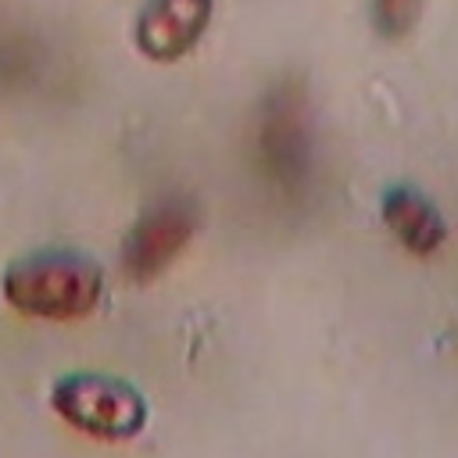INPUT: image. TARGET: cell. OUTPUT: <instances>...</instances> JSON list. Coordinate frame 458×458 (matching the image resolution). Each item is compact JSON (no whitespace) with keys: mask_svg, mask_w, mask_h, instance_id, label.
<instances>
[{"mask_svg":"<svg viewBox=\"0 0 458 458\" xmlns=\"http://www.w3.org/2000/svg\"><path fill=\"white\" fill-rule=\"evenodd\" d=\"M4 301L29 315L68 322L89 315L104 297V268L97 258L75 247H39L18 254L0 272Z\"/></svg>","mask_w":458,"mask_h":458,"instance_id":"6da1fadb","label":"cell"},{"mask_svg":"<svg viewBox=\"0 0 458 458\" xmlns=\"http://www.w3.org/2000/svg\"><path fill=\"white\" fill-rule=\"evenodd\" d=\"M254 172L283 200H297L315 179V118L308 89L293 79H279L265 89L254 114Z\"/></svg>","mask_w":458,"mask_h":458,"instance_id":"7a4b0ae2","label":"cell"},{"mask_svg":"<svg viewBox=\"0 0 458 458\" xmlns=\"http://www.w3.org/2000/svg\"><path fill=\"white\" fill-rule=\"evenodd\" d=\"M50 408L93 440H132L143 433L150 408L147 397L122 376L64 372L50 386Z\"/></svg>","mask_w":458,"mask_h":458,"instance_id":"3957f363","label":"cell"},{"mask_svg":"<svg viewBox=\"0 0 458 458\" xmlns=\"http://www.w3.org/2000/svg\"><path fill=\"white\" fill-rule=\"evenodd\" d=\"M200 225V211L190 197L182 193H165L150 200L132 229L122 240V268L132 283H150L157 279L193 240Z\"/></svg>","mask_w":458,"mask_h":458,"instance_id":"277c9868","label":"cell"},{"mask_svg":"<svg viewBox=\"0 0 458 458\" xmlns=\"http://www.w3.org/2000/svg\"><path fill=\"white\" fill-rule=\"evenodd\" d=\"M211 21V0H147L136 14V47L150 61L186 57Z\"/></svg>","mask_w":458,"mask_h":458,"instance_id":"5b68a950","label":"cell"},{"mask_svg":"<svg viewBox=\"0 0 458 458\" xmlns=\"http://www.w3.org/2000/svg\"><path fill=\"white\" fill-rule=\"evenodd\" d=\"M379 218L390 229V236L415 258H429L447 240V222L440 208L415 186L394 182L379 197Z\"/></svg>","mask_w":458,"mask_h":458,"instance_id":"8992f818","label":"cell"},{"mask_svg":"<svg viewBox=\"0 0 458 458\" xmlns=\"http://www.w3.org/2000/svg\"><path fill=\"white\" fill-rule=\"evenodd\" d=\"M422 14V0H369L372 29L383 39H404Z\"/></svg>","mask_w":458,"mask_h":458,"instance_id":"52a82bcc","label":"cell"}]
</instances>
